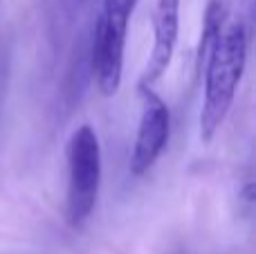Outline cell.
Segmentation results:
<instances>
[{"label": "cell", "instance_id": "obj_1", "mask_svg": "<svg viewBox=\"0 0 256 254\" xmlns=\"http://www.w3.org/2000/svg\"><path fill=\"white\" fill-rule=\"evenodd\" d=\"M250 34L240 18L225 27L218 45L209 54L200 76L204 74V97L200 110V140L209 144L222 126L248 63Z\"/></svg>", "mask_w": 256, "mask_h": 254}, {"label": "cell", "instance_id": "obj_2", "mask_svg": "<svg viewBox=\"0 0 256 254\" xmlns=\"http://www.w3.org/2000/svg\"><path fill=\"white\" fill-rule=\"evenodd\" d=\"M137 0H104L90 40V70L104 97H112L124 76L128 20Z\"/></svg>", "mask_w": 256, "mask_h": 254}, {"label": "cell", "instance_id": "obj_3", "mask_svg": "<svg viewBox=\"0 0 256 254\" xmlns=\"http://www.w3.org/2000/svg\"><path fill=\"white\" fill-rule=\"evenodd\" d=\"M102 187V144L90 124H81L68 142L66 216L72 228L90 218Z\"/></svg>", "mask_w": 256, "mask_h": 254}, {"label": "cell", "instance_id": "obj_4", "mask_svg": "<svg viewBox=\"0 0 256 254\" xmlns=\"http://www.w3.org/2000/svg\"><path fill=\"white\" fill-rule=\"evenodd\" d=\"M140 90V126L130 153V174L144 176L155 164L171 138V112L164 99L148 86H137Z\"/></svg>", "mask_w": 256, "mask_h": 254}, {"label": "cell", "instance_id": "obj_5", "mask_svg": "<svg viewBox=\"0 0 256 254\" xmlns=\"http://www.w3.org/2000/svg\"><path fill=\"white\" fill-rule=\"evenodd\" d=\"M180 32V0H155L153 9V50L142 72L140 86H153L166 72L178 45Z\"/></svg>", "mask_w": 256, "mask_h": 254}, {"label": "cell", "instance_id": "obj_6", "mask_svg": "<svg viewBox=\"0 0 256 254\" xmlns=\"http://www.w3.org/2000/svg\"><path fill=\"white\" fill-rule=\"evenodd\" d=\"M232 7H234V0H207L202 32H200V40H198V52H196V70H198V74L202 72L209 54L214 52V48L218 45L222 32H225Z\"/></svg>", "mask_w": 256, "mask_h": 254}]
</instances>
